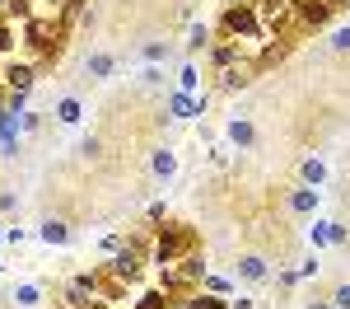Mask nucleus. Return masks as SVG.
Segmentation results:
<instances>
[{"instance_id": "obj_8", "label": "nucleus", "mask_w": 350, "mask_h": 309, "mask_svg": "<svg viewBox=\"0 0 350 309\" xmlns=\"http://www.w3.org/2000/svg\"><path fill=\"white\" fill-rule=\"evenodd\" d=\"M308 234H313V244H346V225H336V221L313 225Z\"/></svg>"}, {"instance_id": "obj_1", "label": "nucleus", "mask_w": 350, "mask_h": 309, "mask_svg": "<svg viewBox=\"0 0 350 309\" xmlns=\"http://www.w3.org/2000/svg\"><path fill=\"white\" fill-rule=\"evenodd\" d=\"M187 253H191V234L183 230V225H168V230H159V239H154V262H159V267L183 262Z\"/></svg>"}, {"instance_id": "obj_28", "label": "nucleus", "mask_w": 350, "mask_h": 309, "mask_svg": "<svg viewBox=\"0 0 350 309\" xmlns=\"http://www.w3.org/2000/svg\"><path fill=\"white\" fill-rule=\"evenodd\" d=\"M0 239H5V234H0Z\"/></svg>"}, {"instance_id": "obj_12", "label": "nucleus", "mask_w": 350, "mask_h": 309, "mask_svg": "<svg viewBox=\"0 0 350 309\" xmlns=\"http://www.w3.org/2000/svg\"><path fill=\"white\" fill-rule=\"evenodd\" d=\"M150 169H154V178H173V173H178V155H173V150H154Z\"/></svg>"}, {"instance_id": "obj_4", "label": "nucleus", "mask_w": 350, "mask_h": 309, "mask_svg": "<svg viewBox=\"0 0 350 309\" xmlns=\"http://www.w3.org/2000/svg\"><path fill=\"white\" fill-rule=\"evenodd\" d=\"M108 277H112V281H135V277H140V249H135V244H126V249L112 253Z\"/></svg>"}, {"instance_id": "obj_25", "label": "nucleus", "mask_w": 350, "mask_h": 309, "mask_svg": "<svg viewBox=\"0 0 350 309\" xmlns=\"http://www.w3.org/2000/svg\"><path fill=\"white\" fill-rule=\"evenodd\" d=\"M234 56H239V47H215V61H219V66H229Z\"/></svg>"}, {"instance_id": "obj_21", "label": "nucleus", "mask_w": 350, "mask_h": 309, "mask_svg": "<svg viewBox=\"0 0 350 309\" xmlns=\"http://www.w3.org/2000/svg\"><path fill=\"white\" fill-rule=\"evenodd\" d=\"M332 47H336V52H350V28H336V33H332Z\"/></svg>"}, {"instance_id": "obj_26", "label": "nucleus", "mask_w": 350, "mask_h": 309, "mask_svg": "<svg viewBox=\"0 0 350 309\" xmlns=\"http://www.w3.org/2000/svg\"><path fill=\"white\" fill-rule=\"evenodd\" d=\"M308 309H332V300H313V305H308Z\"/></svg>"}, {"instance_id": "obj_15", "label": "nucleus", "mask_w": 350, "mask_h": 309, "mask_svg": "<svg viewBox=\"0 0 350 309\" xmlns=\"http://www.w3.org/2000/svg\"><path fill=\"white\" fill-rule=\"evenodd\" d=\"M168 108L178 112V117H196V112H201V103H196L191 94H173V99H168Z\"/></svg>"}, {"instance_id": "obj_3", "label": "nucleus", "mask_w": 350, "mask_h": 309, "mask_svg": "<svg viewBox=\"0 0 350 309\" xmlns=\"http://www.w3.org/2000/svg\"><path fill=\"white\" fill-rule=\"evenodd\" d=\"M336 10V0H295V19L304 28H323Z\"/></svg>"}, {"instance_id": "obj_20", "label": "nucleus", "mask_w": 350, "mask_h": 309, "mask_svg": "<svg viewBox=\"0 0 350 309\" xmlns=\"http://www.w3.org/2000/svg\"><path fill=\"white\" fill-rule=\"evenodd\" d=\"M332 309H350V281H346V286H336V291H332Z\"/></svg>"}, {"instance_id": "obj_14", "label": "nucleus", "mask_w": 350, "mask_h": 309, "mask_svg": "<svg viewBox=\"0 0 350 309\" xmlns=\"http://www.w3.org/2000/svg\"><path fill=\"white\" fill-rule=\"evenodd\" d=\"M5 80H10L14 94H24L28 84H33V66H10V75H5Z\"/></svg>"}, {"instance_id": "obj_13", "label": "nucleus", "mask_w": 350, "mask_h": 309, "mask_svg": "<svg viewBox=\"0 0 350 309\" xmlns=\"http://www.w3.org/2000/svg\"><path fill=\"white\" fill-rule=\"evenodd\" d=\"M38 234H42V244H66V239H70L66 221H42V230H38Z\"/></svg>"}, {"instance_id": "obj_10", "label": "nucleus", "mask_w": 350, "mask_h": 309, "mask_svg": "<svg viewBox=\"0 0 350 309\" xmlns=\"http://www.w3.org/2000/svg\"><path fill=\"white\" fill-rule=\"evenodd\" d=\"M19 309H38V300H42V286L38 281H24V286H14V295H10Z\"/></svg>"}, {"instance_id": "obj_9", "label": "nucleus", "mask_w": 350, "mask_h": 309, "mask_svg": "<svg viewBox=\"0 0 350 309\" xmlns=\"http://www.w3.org/2000/svg\"><path fill=\"white\" fill-rule=\"evenodd\" d=\"M117 71V56H108V52H94L89 61H84V75H94V80H103V75H112Z\"/></svg>"}, {"instance_id": "obj_7", "label": "nucleus", "mask_w": 350, "mask_h": 309, "mask_svg": "<svg viewBox=\"0 0 350 309\" xmlns=\"http://www.w3.org/2000/svg\"><path fill=\"white\" fill-rule=\"evenodd\" d=\"M239 277L243 281H267V258H262V253H243L239 258Z\"/></svg>"}, {"instance_id": "obj_19", "label": "nucleus", "mask_w": 350, "mask_h": 309, "mask_svg": "<svg viewBox=\"0 0 350 309\" xmlns=\"http://www.w3.org/2000/svg\"><path fill=\"white\" fill-rule=\"evenodd\" d=\"M196 66H183V75H178V89H183V94H191V89H196Z\"/></svg>"}, {"instance_id": "obj_2", "label": "nucleus", "mask_w": 350, "mask_h": 309, "mask_svg": "<svg viewBox=\"0 0 350 309\" xmlns=\"http://www.w3.org/2000/svg\"><path fill=\"white\" fill-rule=\"evenodd\" d=\"M224 33H229V38H247V42H257V38H262V19H257V10H252V5H234V10L224 14Z\"/></svg>"}, {"instance_id": "obj_11", "label": "nucleus", "mask_w": 350, "mask_h": 309, "mask_svg": "<svg viewBox=\"0 0 350 309\" xmlns=\"http://www.w3.org/2000/svg\"><path fill=\"white\" fill-rule=\"evenodd\" d=\"M229 140H234V145H243V150H247V145H252V140H257V132H252V122H247V117H234V122H229Z\"/></svg>"}, {"instance_id": "obj_23", "label": "nucleus", "mask_w": 350, "mask_h": 309, "mask_svg": "<svg viewBox=\"0 0 350 309\" xmlns=\"http://www.w3.org/2000/svg\"><path fill=\"white\" fill-rule=\"evenodd\" d=\"M163 56H168L163 42H150V47H145V61H163Z\"/></svg>"}, {"instance_id": "obj_18", "label": "nucleus", "mask_w": 350, "mask_h": 309, "mask_svg": "<svg viewBox=\"0 0 350 309\" xmlns=\"http://www.w3.org/2000/svg\"><path fill=\"white\" fill-rule=\"evenodd\" d=\"M206 42H211V28H206V24H191V33H187V47H191V52H201Z\"/></svg>"}, {"instance_id": "obj_6", "label": "nucleus", "mask_w": 350, "mask_h": 309, "mask_svg": "<svg viewBox=\"0 0 350 309\" xmlns=\"http://www.w3.org/2000/svg\"><path fill=\"white\" fill-rule=\"evenodd\" d=\"M318 201H323V197H318V188L299 183L295 193H290V211H295V216H313V211H318Z\"/></svg>"}, {"instance_id": "obj_27", "label": "nucleus", "mask_w": 350, "mask_h": 309, "mask_svg": "<svg viewBox=\"0 0 350 309\" xmlns=\"http://www.w3.org/2000/svg\"><path fill=\"white\" fill-rule=\"evenodd\" d=\"M5 112H10V108H5V103H0V117H5Z\"/></svg>"}, {"instance_id": "obj_16", "label": "nucleus", "mask_w": 350, "mask_h": 309, "mask_svg": "<svg viewBox=\"0 0 350 309\" xmlns=\"http://www.w3.org/2000/svg\"><path fill=\"white\" fill-rule=\"evenodd\" d=\"M56 122L75 127V122H80V99H61V103H56Z\"/></svg>"}, {"instance_id": "obj_22", "label": "nucleus", "mask_w": 350, "mask_h": 309, "mask_svg": "<svg viewBox=\"0 0 350 309\" xmlns=\"http://www.w3.org/2000/svg\"><path fill=\"white\" fill-rule=\"evenodd\" d=\"M140 309H168V300H163L159 291H150V295H145V300H140Z\"/></svg>"}, {"instance_id": "obj_17", "label": "nucleus", "mask_w": 350, "mask_h": 309, "mask_svg": "<svg viewBox=\"0 0 350 309\" xmlns=\"http://www.w3.org/2000/svg\"><path fill=\"white\" fill-rule=\"evenodd\" d=\"M323 178H327L323 160H304V183H308V188H318V183H323Z\"/></svg>"}, {"instance_id": "obj_5", "label": "nucleus", "mask_w": 350, "mask_h": 309, "mask_svg": "<svg viewBox=\"0 0 350 309\" xmlns=\"http://www.w3.org/2000/svg\"><path fill=\"white\" fill-rule=\"evenodd\" d=\"M24 42L28 47H56V24H47V19H28Z\"/></svg>"}, {"instance_id": "obj_24", "label": "nucleus", "mask_w": 350, "mask_h": 309, "mask_svg": "<svg viewBox=\"0 0 350 309\" xmlns=\"http://www.w3.org/2000/svg\"><path fill=\"white\" fill-rule=\"evenodd\" d=\"M10 47H14V28L0 24V52H10Z\"/></svg>"}]
</instances>
